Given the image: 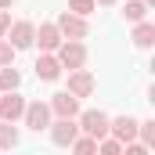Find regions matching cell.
I'll use <instances>...</instances> for the list:
<instances>
[{"mask_svg": "<svg viewBox=\"0 0 155 155\" xmlns=\"http://www.w3.org/2000/svg\"><path fill=\"white\" fill-rule=\"evenodd\" d=\"M54 54H58L61 69H83V65H87V47H83V40H61Z\"/></svg>", "mask_w": 155, "mask_h": 155, "instance_id": "cell-1", "label": "cell"}, {"mask_svg": "<svg viewBox=\"0 0 155 155\" xmlns=\"http://www.w3.org/2000/svg\"><path fill=\"white\" fill-rule=\"evenodd\" d=\"M79 123V134H90V137H108V116L101 112V108H87V112H79L76 116Z\"/></svg>", "mask_w": 155, "mask_h": 155, "instance_id": "cell-2", "label": "cell"}, {"mask_svg": "<svg viewBox=\"0 0 155 155\" xmlns=\"http://www.w3.org/2000/svg\"><path fill=\"white\" fill-rule=\"evenodd\" d=\"M54 25H58V33H61L65 40H83L87 33H90L87 18H83V15H76V11H61Z\"/></svg>", "mask_w": 155, "mask_h": 155, "instance_id": "cell-3", "label": "cell"}, {"mask_svg": "<svg viewBox=\"0 0 155 155\" xmlns=\"http://www.w3.org/2000/svg\"><path fill=\"white\" fill-rule=\"evenodd\" d=\"M22 123L29 126V130H47L51 126V105L47 101H25V112H22Z\"/></svg>", "mask_w": 155, "mask_h": 155, "instance_id": "cell-4", "label": "cell"}, {"mask_svg": "<svg viewBox=\"0 0 155 155\" xmlns=\"http://www.w3.org/2000/svg\"><path fill=\"white\" fill-rule=\"evenodd\" d=\"M47 130H51V141H54L58 148H69V144L76 141V134H79V123H76V119H61V116H58V119H51Z\"/></svg>", "mask_w": 155, "mask_h": 155, "instance_id": "cell-5", "label": "cell"}, {"mask_svg": "<svg viewBox=\"0 0 155 155\" xmlns=\"http://www.w3.org/2000/svg\"><path fill=\"white\" fill-rule=\"evenodd\" d=\"M25 112V97L18 94V90H4L0 94V119L4 123H18Z\"/></svg>", "mask_w": 155, "mask_h": 155, "instance_id": "cell-6", "label": "cell"}, {"mask_svg": "<svg viewBox=\"0 0 155 155\" xmlns=\"http://www.w3.org/2000/svg\"><path fill=\"white\" fill-rule=\"evenodd\" d=\"M33 33H36V25L22 18V22H11L4 36H11V40H7V43H11L15 51H25V47H33Z\"/></svg>", "mask_w": 155, "mask_h": 155, "instance_id": "cell-7", "label": "cell"}, {"mask_svg": "<svg viewBox=\"0 0 155 155\" xmlns=\"http://www.w3.org/2000/svg\"><path fill=\"white\" fill-rule=\"evenodd\" d=\"M47 105H51V116H61V119H76V116H79V97H76V94H69V90L54 94Z\"/></svg>", "mask_w": 155, "mask_h": 155, "instance_id": "cell-8", "label": "cell"}, {"mask_svg": "<svg viewBox=\"0 0 155 155\" xmlns=\"http://www.w3.org/2000/svg\"><path fill=\"white\" fill-rule=\"evenodd\" d=\"M94 87H97V83H94V76H90L87 69H69V94H76L79 101H83V97L94 94Z\"/></svg>", "mask_w": 155, "mask_h": 155, "instance_id": "cell-9", "label": "cell"}, {"mask_svg": "<svg viewBox=\"0 0 155 155\" xmlns=\"http://www.w3.org/2000/svg\"><path fill=\"white\" fill-rule=\"evenodd\" d=\"M36 76L43 79V83H54V79L61 76V61H58L54 51H40V58H36Z\"/></svg>", "mask_w": 155, "mask_h": 155, "instance_id": "cell-10", "label": "cell"}, {"mask_svg": "<svg viewBox=\"0 0 155 155\" xmlns=\"http://www.w3.org/2000/svg\"><path fill=\"white\" fill-rule=\"evenodd\" d=\"M61 33H58V25H54V22H43V25H40L36 33H33V43H36L40 51H58V43H61Z\"/></svg>", "mask_w": 155, "mask_h": 155, "instance_id": "cell-11", "label": "cell"}, {"mask_svg": "<svg viewBox=\"0 0 155 155\" xmlns=\"http://www.w3.org/2000/svg\"><path fill=\"white\" fill-rule=\"evenodd\" d=\"M108 134L116 137V141H134L137 137V119L134 116H119V119H108Z\"/></svg>", "mask_w": 155, "mask_h": 155, "instance_id": "cell-12", "label": "cell"}, {"mask_svg": "<svg viewBox=\"0 0 155 155\" xmlns=\"http://www.w3.org/2000/svg\"><path fill=\"white\" fill-rule=\"evenodd\" d=\"M134 43L141 47V51H148L155 43V25L148 22V18H141V22H134Z\"/></svg>", "mask_w": 155, "mask_h": 155, "instance_id": "cell-13", "label": "cell"}, {"mask_svg": "<svg viewBox=\"0 0 155 155\" xmlns=\"http://www.w3.org/2000/svg\"><path fill=\"white\" fill-rule=\"evenodd\" d=\"M22 87V72L15 65H0V94L4 90H18Z\"/></svg>", "mask_w": 155, "mask_h": 155, "instance_id": "cell-14", "label": "cell"}, {"mask_svg": "<svg viewBox=\"0 0 155 155\" xmlns=\"http://www.w3.org/2000/svg\"><path fill=\"white\" fill-rule=\"evenodd\" d=\"M123 18H126V22H141V18H148V4H144V0H126Z\"/></svg>", "mask_w": 155, "mask_h": 155, "instance_id": "cell-15", "label": "cell"}, {"mask_svg": "<svg viewBox=\"0 0 155 155\" xmlns=\"http://www.w3.org/2000/svg\"><path fill=\"white\" fill-rule=\"evenodd\" d=\"M137 141L152 152L155 148V119H144V123H137Z\"/></svg>", "mask_w": 155, "mask_h": 155, "instance_id": "cell-16", "label": "cell"}, {"mask_svg": "<svg viewBox=\"0 0 155 155\" xmlns=\"http://www.w3.org/2000/svg\"><path fill=\"white\" fill-rule=\"evenodd\" d=\"M69 148L79 152V155H90V152H97V137H90V134H76V141H72Z\"/></svg>", "mask_w": 155, "mask_h": 155, "instance_id": "cell-17", "label": "cell"}, {"mask_svg": "<svg viewBox=\"0 0 155 155\" xmlns=\"http://www.w3.org/2000/svg\"><path fill=\"white\" fill-rule=\"evenodd\" d=\"M15 144H18L15 123H4V119H0V148H15Z\"/></svg>", "mask_w": 155, "mask_h": 155, "instance_id": "cell-18", "label": "cell"}, {"mask_svg": "<svg viewBox=\"0 0 155 155\" xmlns=\"http://www.w3.org/2000/svg\"><path fill=\"white\" fill-rule=\"evenodd\" d=\"M97 152H101V155H119V152H123V141H116V137L108 134V137L97 141Z\"/></svg>", "mask_w": 155, "mask_h": 155, "instance_id": "cell-19", "label": "cell"}, {"mask_svg": "<svg viewBox=\"0 0 155 155\" xmlns=\"http://www.w3.org/2000/svg\"><path fill=\"white\" fill-rule=\"evenodd\" d=\"M15 54H18V51H15L7 40L0 36V65H15Z\"/></svg>", "mask_w": 155, "mask_h": 155, "instance_id": "cell-20", "label": "cell"}, {"mask_svg": "<svg viewBox=\"0 0 155 155\" xmlns=\"http://www.w3.org/2000/svg\"><path fill=\"white\" fill-rule=\"evenodd\" d=\"M94 7H97L94 0H69V11H76V15H83V18H87Z\"/></svg>", "mask_w": 155, "mask_h": 155, "instance_id": "cell-21", "label": "cell"}, {"mask_svg": "<svg viewBox=\"0 0 155 155\" xmlns=\"http://www.w3.org/2000/svg\"><path fill=\"white\" fill-rule=\"evenodd\" d=\"M7 25H11V11H7V7H0V36L7 33Z\"/></svg>", "mask_w": 155, "mask_h": 155, "instance_id": "cell-22", "label": "cell"}, {"mask_svg": "<svg viewBox=\"0 0 155 155\" xmlns=\"http://www.w3.org/2000/svg\"><path fill=\"white\" fill-rule=\"evenodd\" d=\"M94 4H101V7H112V4H116V0H94Z\"/></svg>", "mask_w": 155, "mask_h": 155, "instance_id": "cell-23", "label": "cell"}, {"mask_svg": "<svg viewBox=\"0 0 155 155\" xmlns=\"http://www.w3.org/2000/svg\"><path fill=\"white\" fill-rule=\"evenodd\" d=\"M11 4H15V0H0V7H11Z\"/></svg>", "mask_w": 155, "mask_h": 155, "instance_id": "cell-24", "label": "cell"}, {"mask_svg": "<svg viewBox=\"0 0 155 155\" xmlns=\"http://www.w3.org/2000/svg\"><path fill=\"white\" fill-rule=\"evenodd\" d=\"M144 4H148V7H155V0H144Z\"/></svg>", "mask_w": 155, "mask_h": 155, "instance_id": "cell-25", "label": "cell"}]
</instances>
